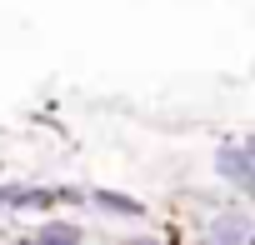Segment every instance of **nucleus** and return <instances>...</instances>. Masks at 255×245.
<instances>
[{
  "label": "nucleus",
  "instance_id": "1",
  "mask_svg": "<svg viewBox=\"0 0 255 245\" xmlns=\"http://www.w3.org/2000/svg\"><path fill=\"white\" fill-rule=\"evenodd\" d=\"M215 165H220L225 180H235V185H245V190L255 195V140H230V145H220Z\"/></svg>",
  "mask_w": 255,
  "mask_h": 245
},
{
  "label": "nucleus",
  "instance_id": "2",
  "mask_svg": "<svg viewBox=\"0 0 255 245\" xmlns=\"http://www.w3.org/2000/svg\"><path fill=\"white\" fill-rule=\"evenodd\" d=\"M95 200H100L105 210H120V215H145V205H140V200H130V195H110V190H100Z\"/></svg>",
  "mask_w": 255,
  "mask_h": 245
},
{
  "label": "nucleus",
  "instance_id": "3",
  "mask_svg": "<svg viewBox=\"0 0 255 245\" xmlns=\"http://www.w3.org/2000/svg\"><path fill=\"white\" fill-rule=\"evenodd\" d=\"M40 240H80V230H65V225H45Z\"/></svg>",
  "mask_w": 255,
  "mask_h": 245
}]
</instances>
